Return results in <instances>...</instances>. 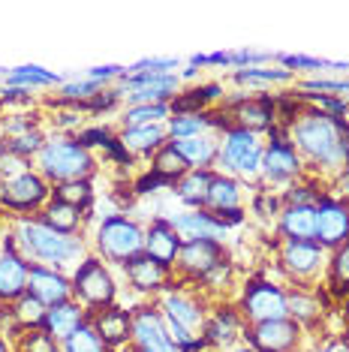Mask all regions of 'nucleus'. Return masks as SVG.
Listing matches in <instances>:
<instances>
[{"mask_svg":"<svg viewBox=\"0 0 349 352\" xmlns=\"http://www.w3.org/2000/svg\"><path fill=\"white\" fill-rule=\"evenodd\" d=\"M235 78L238 82H247V85H271V82H289L292 73L289 69H256V67H247V69H238Z\"/></svg>","mask_w":349,"mask_h":352,"instance_id":"ea45409f","label":"nucleus"},{"mask_svg":"<svg viewBox=\"0 0 349 352\" xmlns=\"http://www.w3.org/2000/svg\"><path fill=\"white\" fill-rule=\"evenodd\" d=\"M117 76H124L121 67H93L87 73V78H93V82H106V78H117Z\"/></svg>","mask_w":349,"mask_h":352,"instance_id":"09e8293b","label":"nucleus"},{"mask_svg":"<svg viewBox=\"0 0 349 352\" xmlns=\"http://www.w3.org/2000/svg\"><path fill=\"white\" fill-rule=\"evenodd\" d=\"M63 352H109V343L97 334V328L85 322L63 340Z\"/></svg>","mask_w":349,"mask_h":352,"instance_id":"72a5a7b5","label":"nucleus"},{"mask_svg":"<svg viewBox=\"0 0 349 352\" xmlns=\"http://www.w3.org/2000/svg\"><path fill=\"white\" fill-rule=\"evenodd\" d=\"M331 286L337 292H349V244L337 247L335 259H331Z\"/></svg>","mask_w":349,"mask_h":352,"instance_id":"79ce46f5","label":"nucleus"},{"mask_svg":"<svg viewBox=\"0 0 349 352\" xmlns=\"http://www.w3.org/2000/svg\"><path fill=\"white\" fill-rule=\"evenodd\" d=\"M91 196H93V190H91V184L87 181H67V184H60V187L54 190V199H60V202L78 208V211L91 202Z\"/></svg>","mask_w":349,"mask_h":352,"instance_id":"e433bc0d","label":"nucleus"},{"mask_svg":"<svg viewBox=\"0 0 349 352\" xmlns=\"http://www.w3.org/2000/svg\"><path fill=\"white\" fill-rule=\"evenodd\" d=\"M178 265L184 268L190 277L208 280L220 265H226L223 262V247H220V241H211V238L184 241L181 244V253H178Z\"/></svg>","mask_w":349,"mask_h":352,"instance_id":"9d476101","label":"nucleus"},{"mask_svg":"<svg viewBox=\"0 0 349 352\" xmlns=\"http://www.w3.org/2000/svg\"><path fill=\"white\" fill-rule=\"evenodd\" d=\"M27 292L39 298L45 307H58V304H67L69 295H73V286L69 280L58 274L54 268H45V265H30L27 271Z\"/></svg>","mask_w":349,"mask_h":352,"instance_id":"9b49d317","label":"nucleus"},{"mask_svg":"<svg viewBox=\"0 0 349 352\" xmlns=\"http://www.w3.org/2000/svg\"><path fill=\"white\" fill-rule=\"evenodd\" d=\"M178 148V154L187 160V166H193L196 172H208V166L214 160H220V145L208 135H196V139H181L172 142Z\"/></svg>","mask_w":349,"mask_h":352,"instance_id":"4be33fe9","label":"nucleus"},{"mask_svg":"<svg viewBox=\"0 0 349 352\" xmlns=\"http://www.w3.org/2000/svg\"><path fill=\"white\" fill-rule=\"evenodd\" d=\"M0 256H3V253H0Z\"/></svg>","mask_w":349,"mask_h":352,"instance_id":"5fc2aeb1","label":"nucleus"},{"mask_svg":"<svg viewBox=\"0 0 349 352\" xmlns=\"http://www.w3.org/2000/svg\"><path fill=\"white\" fill-rule=\"evenodd\" d=\"M45 199H49V184H45L43 175L34 172L15 175L0 187V202H3V208H12V211H34Z\"/></svg>","mask_w":349,"mask_h":352,"instance_id":"6e6552de","label":"nucleus"},{"mask_svg":"<svg viewBox=\"0 0 349 352\" xmlns=\"http://www.w3.org/2000/svg\"><path fill=\"white\" fill-rule=\"evenodd\" d=\"M97 247L109 262H121V265H126V262L145 256V232H142L133 220L117 217L115 214V217L102 220V226L97 232Z\"/></svg>","mask_w":349,"mask_h":352,"instance_id":"20e7f679","label":"nucleus"},{"mask_svg":"<svg viewBox=\"0 0 349 352\" xmlns=\"http://www.w3.org/2000/svg\"><path fill=\"white\" fill-rule=\"evenodd\" d=\"M217 121L208 115V111H187V115H174L169 121V133L172 139H196V135H202L208 126H214Z\"/></svg>","mask_w":349,"mask_h":352,"instance_id":"7c9ffc66","label":"nucleus"},{"mask_svg":"<svg viewBox=\"0 0 349 352\" xmlns=\"http://www.w3.org/2000/svg\"><path fill=\"white\" fill-rule=\"evenodd\" d=\"M298 322L292 319H271V322H259L253 325L250 343L259 352H292L298 343Z\"/></svg>","mask_w":349,"mask_h":352,"instance_id":"f8f14e48","label":"nucleus"},{"mask_svg":"<svg viewBox=\"0 0 349 352\" xmlns=\"http://www.w3.org/2000/svg\"><path fill=\"white\" fill-rule=\"evenodd\" d=\"M43 217H45V226H52L54 232H60V235H76L78 223H82V214H78V208L60 202V199H52Z\"/></svg>","mask_w":349,"mask_h":352,"instance_id":"c756f323","label":"nucleus"},{"mask_svg":"<svg viewBox=\"0 0 349 352\" xmlns=\"http://www.w3.org/2000/svg\"><path fill=\"white\" fill-rule=\"evenodd\" d=\"M283 265L295 277H311L322 265V244L316 241H286L283 244Z\"/></svg>","mask_w":349,"mask_h":352,"instance_id":"a211bd4d","label":"nucleus"},{"mask_svg":"<svg viewBox=\"0 0 349 352\" xmlns=\"http://www.w3.org/2000/svg\"><path fill=\"white\" fill-rule=\"evenodd\" d=\"M39 169H43V178L58 184L87 181V175L93 172V157L78 139L45 142L43 151H39Z\"/></svg>","mask_w":349,"mask_h":352,"instance_id":"f03ea898","label":"nucleus"},{"mask_svg":"<svg viewBox=\"0 0 349 352\" xmlns=\"http://www.w3.org/2000/svg\"><path fill=\"white\" fill-rule=\"evenodd\" d=\"M21 172H25V160L0 151V178L6 175V181H10V178H15V175H21Z\"/></svg>","mask_w":349,"mask_h":352,"instance_id":"a18cd8bd","label":"nucleus"},{"mask_svg":"<svg viewBox=\"0 0 349 352\" xmlns=\"http://www.w3.org/2000/svg\"><path fill=\"white\" fill-rule=\"evenodd\" d=\"M126 277H130V283L136 286V289L150 292V289H160L166 283V268L145 253V256H139V259L126 262Z\"/></svg>","mask_w":349,"mask_h":352,"instance_id":"393cba45","label":"nucleus"},{"mask_svg":"<svg viewBox=\"0 0 349 352\" xmlns=\"http://www.w3.org/2000/svg\"><path fill=\"white\" fill-rule=\"evenodd\" d=\"M163 310H166V322L184 328V331L196 334L202 328V310L199 304L193 298H187V295H178V292H169L163 298ZM199 338V334H196Z\"/></svg>","mask_w":349,"mask_h":352,"instance_id":"aec40b11","label":"nucleus"},{"mask_svg":"<svg viewBox=\"0 0 349 352\" xmlns=\"http://www.w3.org/2000/svg\"><path fill=\"white\" fill-rule=\"evenodd\" d=\"M45 314H49V307H45L39 298H34V295H21L19 301H15V307H12V316H15V322L19 325H25V328H39L45 322Z\"/></svg>","mask_w":349,"mask_h":352,"instance_id":"f704fd0d","label":"nucleus"},{"mask_svg":"<svg viewBox=\"0 0 349 352\" xmlns=\"http://www.w3.org/2000/svg\"><path fill=\"white\" fill-rule=\"evenodd\" d=\"M54 82H58V76L43 67H19L10 73V85H25L27 91L36 85H54Z\"/></svg>","mask_w":349,"mask_h":352,"instance_id":"58836bf2","label":"nucleus"},{"mask_svg":"<svg viewBox=\"0 0 349 352\" xmlns=\"http://www.w3.org/2000/svg\"><path fill=\"white\" fill-rule=\"evenodd\" d=\"M220 163L238 175H256L262 169V145L256 133L241 130V126L229 130L220 145Z\"/></svg>","mask_w":349,"mask_h":352,"instance_id":"39448f33","label":"nucleus"},{"mask_svg":"<svg viewBox=\"0 0 349 352\" xmlns=\"http://www.w3.org/2000/svg\"><path fill=\"white\" fill-rule=\"evenodd\" d=\"M0 352H10V346H6V340L0 338Z\"/></svg>","mask_w":349,"mask_h":352,"instance_id":"864d4df0","label":"nucleus"},{"mask_svg":"<svg viewBox=\"0 0 349 352\" xmlns=\"http://www.w3.org/2000/svg\"><path fill=\"white\" fill-rule=\"evenodd\" d=\"M274 58V54H265V52H232V63H262Z\"/></svg>","mask_w":349,"mask_h":352,"instance_id":"8fccbe9b","label":"nucleus"},{"mask_svg":"<svg viewBox=\"0 0 349 352\" xmlns=\"http://www.w3.org/2000/svg\"><path fill=\"white\" fill-rule=\"evenodd\" d=\"M211 181H214V175H208V172H196V169H193L190 175H184V178L178 181V196L184 199L187 205L202 208V205H205V199H208Z\"/></svg>","mask_w":349,"mask_h":352,"instance_id":"473e14b6","label":"nucleus"},{"mask_svg":"<svg viewBox=\"0 0 349 352\" xmlns=\"http://www.w3.org/2000/svg\"><path fill=\"white\" fill-rule=\"evenodd\" d=\"M133 340H136L139 352L160 349V346H166V343H172L163 316L150 307H142L139 314H133Z\"/></svg>","mask_w":349,"mask_h":352,"instance_id":"f3484780","label":"nucleus"},{"mask_svg":"<svg viewBox=\"0 0 349 352\" xmlns=\"http://www.w3.org/2000/svg\"><path fill=\"white\" fill-rule=\"evenodd\" d=\"M0 151H6V154H15V157L25 160L27 154H36V151H43V135H39L36 130H27V133H21V135H12V139H6Z\"/></svg>","mask_w":349,"mask_h":352,"instance_id":"4c0bfd02","label":"nucleus"},{"mask_svg":"<svg viewBox=\"0 0 349 352\" xmlns=\"http://www.w3.org/2000/svg\"><path fill=\"white\" fill-rule=\"evenodd\" d=\"M316 244L335 247V250L349 244V205L344 199L316 202Z\"/></svg>","mask_w":349,"mask_h":352,"instance_id":"0eeeda50","label":"nucleus"},{"mask_svg":"<svg viewBox=\"0 0 349 352\" xmlns=\"http://www.w3.org/2000/svg\"><path fill=\"white\" fill-rule=\"evenodd\" d=\"M286 241H316V205H289L280 217Z\"/></svg>","mask_w":349,"mask_h":352,"instance_id":"6ab92c4d","label":"nucleus"},{"mask_svg":"<svg viewBox=\"0 0 349 352\" xmlns=\"http://www.w3.org/2000/svg\"><path fill=\"white\" fill-rule=\"evenodd\" d=\"M43 325H45V331H49L54 340H67L78 325H85V314H82L78 304L67 301V304H58V307H49Z\"/></svg>","mask_w":349,"mask_h":352,"instance_id":"5701e85b","label":"nucleus"},{"mask_svg":"<svg viewBox=\"0 0 349 352\" xmlns=\"http://www.w3.org/2000/svg\"><path fill=\"white\" fill-rule=\"evenodd\" d=\"M187 160L178 154V148L172 145H163L160 151H157V157H154V175H160V178L166 184H172V181H181L187 175Z\"/></svg>","mask_w":349,"mask_h":352,"instance_id":"2f4dec72","label":"nucleus"},{"mask_svg":"<svg viewBox=\"0 0 349 352\" xmlns=\"http://www.w3.org/2000/svg\"><path fill=\"white\" fill-rule=\"evenodd\" d=\"M166 142V126L163 124H145V126H126L121 133V145L126 151H142V154H150V151H160Z\"/></svg>","mask_w":349,"mask_h":352,"instance_id":"a878e982","label":"nucleus"},{"mask_svg":"<svg viewBox=\"0 0 349 352\" xmlns=\"http://www.w3.org/2000/svg\"><path fill=\"white\" fill-rule=\"evenodd\" d=\"M27 271L30 265L15 253V241H6L0 256V301H19L27 295Z\"/></svg>","mask_w":349,"mask_h":352,"instance_id":"4468645a","label":"nucleus"},{"mask_svg":"<svg viewBox=\"0 0 349 352\" xmlns=\"http://www.w3.org/2000/svg\"><path fill=\"white\" fill-rule=\"evenodd\" d=\"M340 193H346V196H349V172L344 175V178H340Z\"/></svg>","mask_w":349,"mask_h":352,"instance_id":"603ef678","label":"nucleus"},{"mask_svg":"<svg viewBox=\"0 0 349 352\" xmlns=\"http://www.w3.org/2000/svg\"><path fill=\"white\" fill-rule=\"evenodd\" d=\"M148 352H187V349L174 346V343H166V346H160V349H148Z\"/></svg>","mask_w":349,"mask_h":352,"instance_id":"3c124183","label":"nucleus"},{"mask_svg":"<svg viewBox=\"0 0 349 352\" xmlns=\"http://www.w3.org/2000/svg\"><path fill=\"white\" fill-rule=\"evenodd\" d=\"M286 67H295V69H319L325 60H316V58H301V54H277Z\"/></svg>","mask_w":349,"mask_h":352,"instance_id":"49530a36","label":"nucleus"},{"mask_svg":"<svg viewBox=\"0 0 349 352\" xmlns=\"http://www.w3.org/2000/svg\"><path fill=\"white\" fill-rule=\"evenodd\" d=\"M73 292L91 307H109L115 301V280L100 259H85L73 274Z\"/></svg>","mask_w":349,"mask_h":352,"instance_id":"423d86ee","label":"nucleus"},{"mask_svg":"<svg viewBox=\"0 0 349 352\" xmlns=\"http://www.w3.org/2000/svg\"><path fill=\"white\" fill-rule=\"evenodd\" d=\"M174 87H178V78L174 76H157L154 82L136 87V91H126V100L133 102V106H154V102H166L174 94Z\"/></svg>","mask_w":349,"mask_h":352,"instance_id":"cd10ccee","label":"nucleus"},{"mask_svg":"<svg viewBox=\"0 0 349 352\" xmlns=\"http://www.w3.org/2000/svg\"><path fill=\"white\" fill-rule=\"evenodd\" d=\"M19 241L34 259L49 262V265H67V262H76L82 253L78 238L60 235V232L36 220H19Z\"/></svg>","mask_w":349,"mask_h":352,"instance_id":"7ed1b4c3","label":"nucleus"},{"mask_svg":"<svg viewBox=\"0 0 349 352\" xmlns=\"http://www.w3.org/2000/svg\"><path fill=\"white\" fill-rule=\"evenodd\" d=\"M241 334V322L232 310H220L217 316L205 325V340L214 343V346H232Z\"/></svg>","mask_w":349,"mask_h":352,"instance_id":"c85d7f7f","label":"nucleus"},{"mask_svg":"<svg viewBox=\"0 0 349 352\" xmlns=\"http://www.w3.org/2000/svg\"><path fill=\"white\" fill-rule=\"evenodd\" d=\"M102 87V82H93V78H85V82H69V85H63V100H87V97H93Z\"/></svg>","mask_w":349,"mask_h":352,"instance_id":"37998d69","label":"nucleus"},{"mask_svg":"<svg viewBox=\"0 0 349 352\" xmlns=\"http://www.w3.org/2000/svg\"><path fill=\"white\" fill-rule=\"evenodd\" d=\"M307 91H349V82H328V78H313V82H304Z\"/></svg>","mask_w":349,"mask_h":352,"instance_id":"de8ad7c7","label":"nucleus"},{"mask_svg":"<svg viewBox=\"0 0 349 352\" xmlns=\"http://www.w3.org/2000/svg\"><path fill=\"white\" fill-rule=\"evenodd\" d=\"M286 307H289V316H295L298 322H311V319L319 314V304H316L311 295H304V292L286 295Z\"/></svg>","mask_w":349,"mask_h":352,"instance_id":"a19ab883","label":"nucleus"},{"mask_svg":"<svg viewBox=\"0 0 349 352\" xmlns=\"http://www.w3.org/2000/svg\"><path fill=\"white\" fill-rule=\"evenodd\" d=\"M292 142H295V151L311 157L322 169H337L346 160L344 124L325 111H311L298 124H292Z\"/></svg>","mask_w":349,"mask_h":352,"instance_id":"f257e3e1","label":"nucleus"},{"mask_svg":"<svg viewBox=\"0 0 349 352\" xmlns=\"http://www.w3.org/2000/svg\"><path fill=\"white\" fill-rule=\"evenodd\" d=\"M172 229L178 232L187 241H196V238H211V241H220L226 235V226L214 217L211 211H190V214H178L172 217Z\"/></svg>","mask_w":349,"mask_h":352,"instance_id":"dca6fc26","label":"nucleus"},{"mask_svg":"<svg viewBox=\"0 0 349 352\" xmlns=\"http://www.w3.org/2000/svg\"><path fill=\"white\" fill-rule=\"evenodd\" d=\"M169 102H154V106H130L124 115V121L130 126H145V124H160L163 118H169Z\"/></svg>","mask_w":349,"mask_h":352,"instance_id":"c9c22d12","label":"nucleus"},{"mask_svg":"<svg viewBox=\"0 0 349 352\" xmlns=\"http://www.w3.org/2000/svg\"><path fill=\"white\" fill-rule=\"evenodd\" d=\"M205 205L211 208V214H229V211H238V205H241V190H238V184H235L232 178L214 175Z\"/></svg>","mask_w":349,"mask_h":352,"instance_id":"bb28decb","label":"nucleus"},{"mask_svg":"<svg viewBox=\"0 0 349 352\" xmlns=\"http://www.w3.org/2000/svg\"><path fill=\"white\" fill-rule=\"evenodd\" d=\"M25 352H58V343L49 331H36L25 338Z\"/></svg>","mask_w":349,"mask_h":352,"instance_id":"c03bdc74","label":"nucleus"},{"mask_svg":"<svg viewBox=\"0 0 349 352\" xmlns=\"http://www.w3.org/2000/svg\"><path fill=\"white\" fill-rule=\"evenodd\" d=\"M145 253L154 262H160L163 268L174 265L181 253V235L172 229L169 220H154V226L145 232Z\"/></svg>","mask_w":349,"mask_h":352,"instance_id":"2eb2a0df","label":"nucleus"},{"mask_svg":"<svg viewBox=\"0 0 349 352\" xmlns=\"http://www.w3.org/2000/svg\"><path fill=\"white\" fill-rule=\"evenodd\" d=\"M244 314L253 322H271V319H286L289 307H286V292L277 289L274 283H250L244 292Z\"/></svg>","mask_w":349,"mask_h":352,"instance_id":"1a4fd4ad","label":"nucleus"},{"mask_svg":"<svg viewBox=\"0 0 349 352\" xmlns=\"http://www.w3.org/2000/svg\"><path fill=\"white\" fill-rule=\"evenodd\" d=\"M93 328L109 346H121L124 340L133 338V316L121 307H106L93 319Z\"/></svg>","mask_w":349,"mask_h":352,"instance_id":"412c9836","label":"nucleus"},{"mask_svg":"<svg viewBox=\"0 0 349 352\" xmlns=\"http://www.w3.org/2000/svg\"><path fill=\"white\" fill-rule=\"evenodd\" d=\"M238 118V126L241 130H250V133H259V130H268L274 124V102L268 97H259V100H244L235 111Z\"/></svg>","mask_w":349,"mask_h":352,"instance_id":"b1692460","label":"nucleus"},{"mask_svg":"<svg viewBox=\"0 0 349 352\" xmlns=\"http://www.w3.org/2000/svg\"><path fill=\"white\" fill-rule=\"evenodd\" d=\"M262 172H265V178L274 181V184L292 181L301 172V154L295 151L292 142L277 139L262 151Z\"/></svg>","mask_w":349,"mask_h":352,"instance_id":"ddd939ff","label":"nucleus"}]
</instances>
